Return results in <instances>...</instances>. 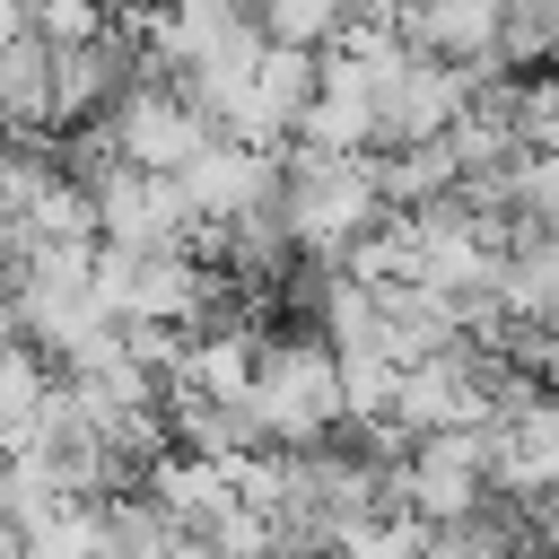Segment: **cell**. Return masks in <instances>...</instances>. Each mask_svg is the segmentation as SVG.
I'll use <instances>...</instances> for the list:
<instances>
[{
	"label": "cell",
	"instance_id": "cell-1",
	"mask_svg": "<svg viewBox=\"0 0 559 559\" xmlns=\"http://www.w3.org/2000/svg\"><path fill=\"white\" fill-rule=\"evenodd\" d=\"M253 419L271 428L280 454H323L341 445L349 428V393H341V349L314 332V323H288L262 341V367H253Z\"/></svg>",
	"mask_w": 559,
	"mask_h": 559
},
{
	"label": "cell",
	"instance_id": "cell-2",
	"mask_svg": "<svg viewBox=\"0 0 559 559\" xmlns=\"http://www.w3.org/2000/svg\"><path fill=\"white\" fill-rule=\"evenodd\" d=\"M280 166H288V227H297V253H306V262L349 271V253L393 227V201H384V183H376V157L288 148Z\"/></svg>",
	"mask_w": 559,
	"mask_h": 559
},
{
	"label": "cell",
	"instance_id": "cell-3",
	"mask_svg": "<svg viewBox=\"0 0 559 559\" xmlns=\"http://www.w3.org/2000/svg\"><path fill=\"white\" fill-rule=\"evenodd\" d=\"M0 122L9 140H52V44L26 26V0L0 9Z\"/></svg>",
	"mask_w": 559,
	"mask_h": 559
}]
</instances>
